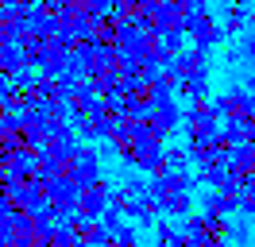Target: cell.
I'll return each mask as SVG.
<instances>
[{
  "label": "cell",
  "instance_id": "8fae6325",
  "mask_svg": "<svg viewBox=\"0 0 255 247\" xmlns=\"http://www.w3.org/2000/svg\"><path fill=\"white\" fill-rule=\"evenodd\" d=\"M162 166H166V170H186V166H190L186 147H166V143H162Z\"/></svg>",
  "mask_w": 255,
  "mask_h": 247
},
{
  "label": "cell",
  "instance_id": "4fadbf2b",
  "mask_svg": "<svg viewBox=\"0 0 255 247\" xmlns=\"http://www.w3.org/2000/svg\"><path fill=\"white\" fill-rule=\"evenodd\" d=\"M178 240V228L170 220H159V228H155V247H170Z\"/></svg>",
  "mask_w": 255,
  "mask_h": 247
},
{
  "label": "cell",
  "instance_id": "ba28073f",
  "mask_svg": "<svg viewBox=\"0 0 255 247\" xmlns=\"http://www.w3.org/2000/svg\"><path fill=\"white\" fill-rule=\"evenodd\" d=\"M209 81H213V70H197V74H190V77H178V93L190 97V101L209 97Z\"/></svg>",
  "mask_w": 255,
  "mask_h": 247
},
{
  "label": "cell",
  "instance_id": "30bf717a",
  "mask_svg": "<svg viewBox=\"0 0 255 247\" xmlns=\"http://www.w3.org/2000/svg\"><path fill=\"white\" fill-rule=\"evenodd\" d=\"M197 185H209V189H221L228 185V162H209V166H197Z\"/></svg>",
  "mask_w": 255,
  "mask_h": 247
},
{
  "label": "cell",
  "instance_id": "5bb4252c",
  "mask_svg": "<svg viewBox=\"0 0 255 247\" xmlns=\"http://www.w3.org/2000/svg\"><path fill=\"white\" fill-rule=\"evenodd\" d=\"M240 4H252V0H240Z\"/></svg>",
  "mask_w": 255,
  "mask_h": 247
},
{
  "label": "cell",
  "instance_id": "2e32d148",
  "mask_svg": "<svg viewBox=\"0 0 255 247\" xmlns=\"http://www.w3.org/2000/svg\"><path fill=\"white\" fill-rule=\"evenodd\" d=\"M252 244H255V240H252Z\"/></svg>",
  "mask_w": 255,
  "mask_h": 247
},
{
  "label": "cell",
  "instance_id": "277c9868",
  "mask_svg": "<svg viewBox=\"0 0 255 247\" xmlns=\"http://www.w3.org/2000/svg\"><path fill=\"white\" fill-rule=\"evenodd\" d=\"M213 108H217V116L221 120H240V116H248L255 108V93H248V89H228V93H221L217 101H213Z\"/></svg>",
  "mask_w": 255,
  "mask_h": 247
},
{
  "label": "cell",
  "instance_id": "3957f363",
  "mask_svg": "<svg viewBox=\"0 0 255 247\" xmlns=\"http://www.w3.org/2000/svg\"><path fill=\"white\" fill-rule=\"evenodd\" d=\"M109 182L105 178H93L89 185H81V193H78V205H74V213L81 216V220H97V216L109 209Z\"/></svg>",
  "mask_w": 255,
  "mask_h": 247
},
{
  "label": "cell",
  "instance_id": "8992f818",
  "mask_svg": "<svg viewBox=\"0 0 255 247\" xmlns=\"http://www.w3.org/2000/svg\"><path fill=\"white\" fill-rule=\"evenodd\" d=\"M166 70L174 77H190V74H197V70H209V54L197 50V46H193V50H178L174 58L166 62Z\"/></svg>",
  "mask_w": 255,
  "mask_h": 247
},
{
  "label": "cell",
  "instance_id": "6da1fadb",
  "mask_svg": "<svg viewBox=\"0 0 255 247\" xmlns=\"http://www.w3.org/2000/svg\"><path fill=\"white\" fill-rule=\"evenodd\" d=\"M186 31L193 35V46H197V50H205V54L213 50V46H221L224 39H228V35H224V27L205 12V8H201V12H190V23H186Z\"/></svg>",
  "mask_w": 255,
  "mask_h": 247
},
{
  "label": "cell",
  "instance_id": "7a4b0ae2",
  "mask_svg": "<svg viewBox=\"0 0 255 247\" xmlns=\"http://www.w3.org/2000/svg\"><path fill=\"white\" fill-rule=\"evenodd\" d=\"M62 174L70 182H78V185H89L93 178H101V154H97L89 143H81L78 151L70 154V162L62 166Z\"/></svg>",
  "mask_w": 255,
  "mask_h": 247
},
{
  "label": "cell",
  "instance_id": "5b68a950",
  "mask_svg": "<svg viewBox=\"0 0 255 247\" xmlns=\"http://www.w3.org/2000/svg\"><path fill=\"white\" fill-rule=\"evenodd\" d=\"M159 154H162V143H159V139H135V143L124 151V162L147 174V170L159 162Z\"/></svg>",
  "mask_w": 255,
  "mask_h": 247
},
{
  "label": "cell",
  "instance_id": "9c48e42d",
  "mask_svg": "<svg viewBox=\"0 0 255 247\" xmlns=\"http://www.w3.org/2000/svg\"><path fill=\"white\" fill-rule=\"evenodd\" d=\"M248 4H240V0H228V12H224V35L232 39V35H240V31H248Z\"/></svg>",
  "mask_w": 255,
  "mask_h": 247
},
{
  "label": "cell",
  "instance_id": "9a60e30c",
  "mask_svg": "<svg viewBox=\"0 0 255 247\" xmlns=\"http://www.w3.org/2000/svg\"><path fill=\"white\" fill-rule=\"evenodd\" d=\"M244 247H255V244H244Z\"/></svg>",
  "mask_w": 255,
  "mask_h": 247
},
{
  "label": "cell",
  "instance_id": "52a82bcc",
  "mask_svg": "<svg viewBox=\"0 0 255 247\" xmlns=\"http://www.w3.org/2000/svg\"><path fill=\"white\" fill-rule=\"evenodd\" d=\"M193 209V193H182V189H166L159 197V216H170V220H182V216Z\"/></svg>",
  "mask_w": 255,
  "mask_h": 247
},
{
  "label": "cell",
  "instance_id": "7c38bea8",
  "mask_svg": "<svg viewBox=\"0 0 255 247\" xmlns=\"http://www.w3.org/2000/svg\"><path fill=\"white\" fill-rule=\"evenodd\" d=\"M112 247H139L135 228H128L124 220H120V228H112Z\"/></svg>",
  "mask_w": 255,
  "mask_h": 247
}]
</instances>
